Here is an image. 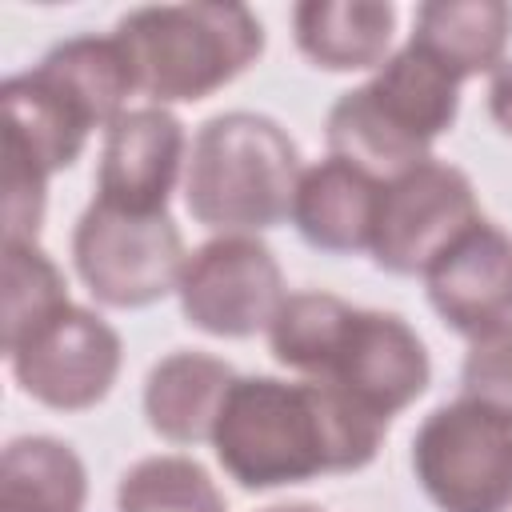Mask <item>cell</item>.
Segmentation results:
<instances>
[{
  "label": "cell",
  "mask_w": 512,
  "mask_h": 512,
  "mask_svg": "<svg viewBox=\"0 0 512 512\" xmlns=\"http://www.w3.org/2000/svg\"><path fill=\"white\" fill-rule=\"evenodd\" d=\"M68 304L60 268L32 240H4V352Z\"/></svg>",
  "instance_id": "ffe728a7"
},
{
  "label": "cell",
  "mask_w": 512,
  "mask_h": 512,
  "mask_svg": "<svg viewBox=\"0 0 512 512\" xmlns=\"http://www.w3.org/2000/svg\"><path fill=\"white\" fill-rule=\"evenodd\" d=\"M184 156V128L160 104L120 112L104 132L96 200L124 212H164Z\"/></svg>",
  "instance_id": "8fae6325"
},
{
  "label": "cell",
  "mask_w": 512,
  "mask_h": 512,
  "mask_svg": "<svg viewBox=\"0 0 512 512\" xmlns=\"http://www.w3.org/2000/svg\"><path fill=\"white\" fill-rule=\"evenodd\" d=\"M72 260L96 300L112 308H140L180 288L184 240L164 212H124L92 200L72 232Z\"/></svg>",
  "instance_id": "8992f818"
},
{
  "label": "cell",
  "mask_w": 512,
  "mask_h": 512,
  "mask_svg": "<svg viewBox=\"0 0 512 512\" xmlns=\"http://www.w3.org/2000/svg\"><path fill=\"white\" fill-rule=\"evenodd\" d=\"M488 112H492V120L512 136V60L492 72V84H488Z\"/></svg>",
  "instance_id": "7402d4cb"
},
{
  "label": "cell",
  "mask_w": 512,
  "mask_h": 512,
  "mask_svg": "<svg viewBox=\"0 0 512 512\" xmlns=\"http://www.w3.org/2000/svg\"><path fill=\"white\" fill-rule=\"evenodd\" d=\"M8 360L16 384L32 400L72 412L96 404L112 388L120 372V336L96 312L68 300L44 324H36L8 352Z\"/></svg>",
  "instance_id": "9c48e42d"
},
{
  "label": "cell",
  "mask_w": 512,
  "mask_h": 512,
  "mask_svg": "<svg viewBox=\"0 0 512 512\" xmlns=\"http://www.w3.org/2000/svg\"><path fill=\"white\" fill-rule=\"evenodd\" d=\"M384 428L388 420L324 380L244 376L220 408L212 444L224 472L244 488H280L364 468Z\"/></svg>",
  "instance_id": "6da1fadb"
},
{
  "label": "cell",
  "mask_w": 512,
  "mask_h": 512,
  "mask_svg": "<svg viewBox=\"0 0 512 512\" xmlns=\"http://www.w3.org/2000/svg\"><path fill=\"white\" fill-rule=\"evenodd\" d=\"M316 380L388 420L428 388V352L400 316L352 308Z\"/></svg>",
  "instance_id": "30bf717a"
},
{
  "label": "cell",
  "mask_w": 512,
  "mask_h": 512,
  "mask_svg": "<svg viewBox=\"0 0 512 512\" xmlns=\"http://www.w3.org/2000/svg\"><path fill=\"white\" fill-rule=\"evenodd\" d=\"M380 180L364 168L328 156L300 172L292 220L312 248L324 252H360L372 244Z\"/></svg>",
  "instance_id": "4fadbf2b"
},
{
  "label": "cell",
  "mask_w": 512,
  "mask_h": 512,
  "mask_svg": "<svg viewBox=\"0 0 512 512\" xmlns=\"http://www.w3.org/2000/svg\"><path fill=\"white\" fill-rule=\"evenodd\" d=\"M236 384V372L208 352H172L164 356L144 384L148 424L172 444L212 440L220 408Z\"/></svg>",
  "instance_id": "5bb4252c"
},
{
  "label": "cell",
  "mask_w": 512,
  "mask_h": 512,
  "mask_svg": "<svg viewBox=\"0 0 512 512\" xmlns=\"http://www.w3.org/2000/svg\"><path fill=\"white\" fill-rule=\"evenodd\" d=\"M296 184L300 156L276 120L220 112L192 140L184 200L204 228L244 236L280 224L292 212Z\"/></svg>",
  "instance_id": "7a4b0ae2"
},
{
  "label": "cell",
  "mask_w": 512,
  "mask_h": 512,
  "mask_svg": "<svg viewBox=\"0 0 512 512\" xmlns=\"http://www.w3.org/2000/svg\"><path fill=\"white\" fill-rule=\"evenodd\" d=\"M80 456L52 436H20L0 460V512H84Z\"/></svg>",
  "instance_id": "ac0fdd59"
},
{
  "label": "cell",
  "mask_w": 512,
  "mask_h": 512,
  "mask_svg": "<svg viewBox=\"0 0 512 512\" xmlns=\"http://www.w3.org/2000/svg\"><path fill=\"white\" fill-rule=\"evenodd\" d=\"M460 380L464 400L512 420V324H500L472 340Z\"/></svg>",
  "instance_id": "44dd1931"
},
{
  "label": "cell",
  "mask_w": 512,
  "mask_h": 512,
  "mask_svg": "<svg viewBox=\"0 0 512 512\" xmlns=\"http://www.w3.org/2000/svg\"><path fill=\"white\" fill-rule=\"evenodd\" d=\"M412 464L440 512L512 508V420L472 400L444 404L420 424Z\"/></svg>",
  "instance_id": "5b68a950"
},
{
  "label": "cell",
  "mask_w": 512,
  "mask_h": 512,
  "mask_svg": "<svg viewBox=\"0 0 512 512\" xmlns=\"http://www.w3.org/2000/svg\"><path fill=\"white\" fill-rule=\"evenodd\" d=\"M456 84L436 60L404 44L380 72L328 108V152L392 180L428 160V144L456 120Z\"/></svg>",
  "instance_id": "3957f363"
},
{
  "label": "cell",
  "mask_w": 512,
  "mask_h": 512,
  "mask_svg": "<svg viewBox=\"0 0 512 512\" xmlns=\"http://www.w3.org/2000/svg\"><path fill=\"white\" fill-rule=\"evenodd\" d=\"M88 128L112 124L124 112L128 92L136 88L128 52L116 36H72L56 44L32 68Z\"/></svg>",
  "instance_id": "2e32d148"
},
{
  "label": "cell",
  "mask_w": 512,
  "mask_h": 512,
  "mask_svg": "<svg viewBox=\"0 0 512 512\" xmlns=\"http://www.w3.org/2000/svg\"><path fill=\"white\" fill-rule=\"evenodd\" d=\"M480 220L468 176L428 156L380 184L368 252L388 272H428Z\"/></svg>",
  "instance_id": "52a82bcc"
},
{
  "label": "cell",
  "mask_w": 512,
  "mask_h": 512,
  "mask_svg": "<svg viewBox=\"0 0 512 512\" xmlns=\"http://www.w3.org/2000/svg\"><path fill=\"white\" fill-rule=\"evenodd\" d=\"M264 512H320L316 504H272V508H264Z\"/></svg>",
  "instance_id": "603a6c76"
},
{
  "label": "cell",
  "mask_w": 512,
  "mask_h": 512,
  "mask_svg": "<svg viewBox=\"0 0 512 512\" xmlns=\"http://www.w3.org/2000/svg\"><path fill=\"white\" fill-rule=\"evenodd\" d=\"M184 320L212 336H252L284 304L276 256L252 236H216L200 244L180 276Z\"/></svg>",
  "instance_id": "ba28073f"
},
{
  "label": "cell",
  "mask_w": 512,
  "mask_h": 512,
  "mask_svg": "<svg viewBox=\"0 0 512 512\" xmlns=\"http://www.w3.org/2000/svg\"><path fill=\"white\" fill-rule=\"evenodd\" d=\"M120 512H224L216 480L188 456L136 460L116 488Z\"/></svg>",
  "instance_id": "d6986e66"
},
{
  "label": "cell",
  "mask_w": 512,
  "mask_h": 512,
  "mask_svg": "<svg viewBox=\"0 0 512 512\" xmlns=\"http://www.w3.org/2000/svg\"><path fill=\"white\" fill-rule=\"evenodd\" d=\"M508 32L512 8L504 0H432L416 8L408 44L436 60L452 80H464L500 64Z\"/></svg>",
  "instance_id": "9a60e30c"
},
{
  "label": "cell",
  "mask_w": 512,
  "mask_h": 512,
  "mask_svg": "<svg viewBox=\"0 0 512 512\" xmlns=\"http://www.w3.org/2000/svg\"><path fill=\"white\" fill-rule=\"evenodd\" d=\"M424 276L428 300L448 328L476 340L512 324V236L496 224H472Z\"/></svg>",
  "instance_id": "7c38bea8"
},
{
  "label": "cell",
  "mask_w": 512,
  "mask_h": 512,
  "mask_svg": "<svg viewBox=\"0 0 512 512\" xmlns=\"http://www.w3.org/2000/svg\"><path fill=\"white\" fill-rule=\"evenodd\" d=\"M136 88L160 108L200 100L240 76L264 48L260 20L244 4H148L116 24Z\"/></svg>",
  "instance_id": "277c9868"
},
{
  "label": "cell",
  "mask_w": 512,
  "mask_h": 512,
  "mask_svg": "<svg viewBox=\"0 0 512 512\" xmlns=\"http://www.w3.org/2000/svg\"><path fill=\"white\" fill-rule=\"evenodd\" d=\"M396 12L380 0H304L292 12L296 44L320 68H372L384 60Z\"/></svg>",
  "instance_id": "e0dca14e"
}]
</instances>
